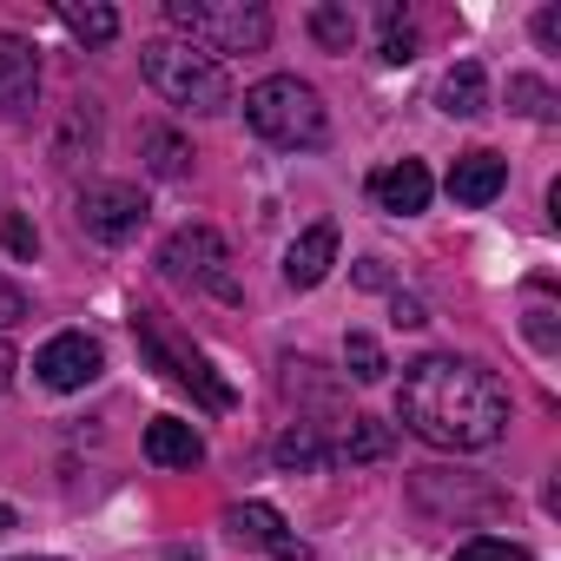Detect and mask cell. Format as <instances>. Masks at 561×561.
Masks as SVG:
<instances>
[{"label": "cell", "instance_id": "obj_34", "mask_svg": "<svg viewBox=\"0 0 561 561\" xmlns=\"http://www.w3.org/2000/svg\"><path fill=\"white\" fill-rule=\"evenodd\" d=\"M14 522H21V515H14V508H8V502H0V535H8V528H14Z\"/></svg>", "mask_w": 561, "mask_h": 561}, {"label": "cell", "instance_id": "obj_35", "mask_svg": "<svg viewBox=\"0 0 561 561\" xmlns=\"http://www.w3.org/2000/svg\"><path fill=\"white\" fill-rule=\"evenodd\" d=\"M21 561H67V554H21Z\"/></svg>", "mask_w": 561, "mask_h": 561}, {"label": "cell", "instance_id": "obj_22", "mask_svg": "<svg viewBox=\"0 0 561 561\" xmlns=\"http://www.w3.org/2000/svg\"><path fill=\"white\" fill-rule=\"evenodd\" d=\"M311 34H318V47L351 54V41H357V14L337 8V0H324V8H311Z\"/></svg>", "mask_w": 561, "mask_h": 561}, {"label": "cell", "instance_id": "obj_27", "mask_svg": "<svg viewBox=\"0 0 561 561\" xmlns=\"http://www.w3.org/2000/svg\"><path fill=\"white\" fill-rule=\"evenodd\" d=\"M0 244H8L14 257H41V231H34V218H8V225H0Z\"/></svg>", "mask_w": 561, "mask_h": 561}, {"label": "cell", "instance_id": "obj_5", "mask_svg": "<svg viewBox=\"0 0 561 561\" xmlns=\"http://www.w3.org/2000/svg\"><path fill=\"white\" fill-rule=\"evenodd\" d=\"M133 337H139V357H146L165 383L192 390V403H198V410H231V403H238V397H231V383L205 364V351H198V344H185L159 311H133Z\"/></svg>", "mask_w": 561, "mask_h": 561}, {"label": "cell", "instance_id": "obj_16", "mask_svg": "<svg viewBox=\"0 0 561 561\" xmlns=\"http://www.w3.org/2000/svg\"><path fill=\"white\" fill-rule=\"evenodd\" d=\"M146 456H152L159 469H198V462H205V436H198L192 423H179V416H159V423L146 430Z\"/></svg>", "mask_w": 561, "mask_h": 561}, {"label": "cell", "instance_id": "obj_14", "mask_svg": "<svg viewBox=\"0 0 561 561\" xmlns=\"http://www.w3.org/2000/svg\"><path fill=\"white\" fill-rule=\"evenodd\" d=\"M331 264H337V225H311V231L285 251V285H291V291H318L324 277H331Z\"/></svg>", "mask_w": 561, "mask_h": 561}, {"label": "cell", "instance_id": "obj_21", "mask_svg": "<svg viewBox=\"0 0 561 561\" xmlns=\"http://www.w3.org/2000/svg\"><path fill=\"white\" fill-rule=\"evenodd\" d=\"M139 159H146L152 179H185V172H192V146H185L179 133H165V126H152V133L139 139Z\"/></svg>", "mask_w": 561, "mask_h": 561}, {"label": "cell", "instance_id": "obj_33", "mask_svg": "<svg viewBox=\"0 0 561 561\" xmlns=\"http://www.w3.org/2000/svg\"><path fill=\"white\" fill-rule=\"evenodd\" d=\"M8 377H14V344L0 337V390H8Z\"/></svg>", "mask_w": 561, "mask_h": 561}, {"label": "cell", "instance_id": "obj_10", "mask_svg": "<svg viewBox=\"0 0 561 561\" xmlns=\"http://www.w3.org/2000/svg\"><path fill=\"white\" fill-rule=\"evenodd\" d=\"M416 502L443 508V515H489V508H502V495L489 482H469V476H449V469H416Z\"/></svg>", "mask_w": 561, "mask_h": 561}, {"label": "cell", "instance_id": "obj_13", "mask_svg": "<svg viewBox=\"0 0 561 561\" xmlns=\"http://www.w3.org/2000/svg\"><path fill=\"white\" fill-rule=\"evenodd\" d=\"M430 165L423 159H397V165H383V172H370V198L383 205V211H397V218H410V211H423L430 205Z\"/></svg>", "mask_w": 561, "mask_h": 561}, {"label": "cell", "instance_id": "obj_23", "mask_svg": "<svg viewBox=\"0 0 561 561\" xmlns=\"http://www.w3.org/2000/svg\"><path fill=\"white\" fill-rule=\"evenodd\" d=\"M344 370H351V383H383V344L377 337H364V331H351L344 337Z\"/></svg>", "mask_w": 561, "mask_h": 561}, {"label": "cell", "instance_id": "obj_15", "mask_svg": "<svg viewBox=\"0 0 561 561\" xmlns=\"http://www.w3.org/2000/svg\"><path fill=\"white\" fill-rule=\"evenodd\" d=\"M41 93V60L21 34H0V113H27Z\"/></svg>", "mask_w": 561, "mask_h": 561}, {"label": "cell", "instance_id": "obj_24", "mask_svg": "<svg viewBox=\"0 0 561 561\" xmlns=\"http://www.w3.org/2000/svg\"><path fill=\"white\" fill-rule=\"evenodd\" d=\"M508 113H522V119H548V113H554V93H548L541 80L515 73V80H508Z\"/></svg>", "mask_w": 561, "mask_h": 561}, {"label": "cell", "instance_id": "obj_7", "mask_svg": "<svg viewBox=\"0 0 561 561\" xmlns=\"http://www.w3.org/2000/svg\"><path fill=\"white\" fill-rule=\"evenodd\" d=\"M73 218H80L87 238H100V244H126V238H139V225H146V198H139V185L106 179V185H87V192H80Z\"/></svg>", "mask_w": 561, "mask_h": 561}, {"label": "cell", "instance_id": "obj_4", "mask_svg": "<svg viewBox=\"0 0 561 561\" xmlns=\"http://www.w3.org/2000/svg\"><path fill=\"white\" fill-rule=\"evenodd\" d=\"M172 34H185V47L198 54H257L271 41V14L251 0H165Z\"/></svg>", "mask_w": 561, "mask_h": 561}, {"label": "cell", "instance_id": "obj_9", "mask_svg": "<svg viewBox=\"0 0 561 561\" xmlns=\"http://www.w3.org/2000/svg\"><path fill=\"white\" fill-rule=\"evenodd\" d=\"M225 535H231L238 548H264V554H277V561H311V548L285 528V515H277L271 502H231V508H225Z\"/></svg>", "mask_w": 561, "mask_h": 561}, {"label": "cell", "instance_id": "obj_17", "mask_svg": "<svg viewBox=\"0 0 561 561\" xmlns=\"http://www.w3.org/2000/svg\"><path fill=\"white\" fill-rule=\"evenodd\" d=\"M271 462L291 469V476H311V469H331V436L318 423H291L285 436L271 443Z\"/></svg>", "mask_w": 561, "mask_h": 561}, {"label": "cell", "instance_id": "obj_29", "mask_svg": "<svg viewBox=\"0 0 561 561\" xmlns=\"http://www.w3.org/2000/svg\"><path fill=\"white\" fill-rule=\"evenodd\" d=\"M27 318V298H21V285H8V277H0V331L8 324H21Z\"/></svg>", "mask_w": 561, "mask_h": 561}, {"label": "cell", "instance_id": "obj_26", "mask_svg": "<svg viewBox=\"0 0 561 561\" xmlns=\"http://www.w3.org/2000/svg\"><path fill=\"white\" fill-rule=\"evenodd\" d=\"M449 561H528V548H522V541H502V535H476V541H462Z\"/></svg>", "mask_w": 561, "mask_h": 561}, {"label": "cell", "instance_id": "obj_30", "mask_svg": "<svg viewBox=\"0 0 561 561\" xmlns=\"http://www.w3.org/2000/svg\"><path fill=\"white\" fill-rule=\"evenodd\" d=\"M535 41H541V47H561V8H541V14H535Z\"/></svg>", "mask_w": 561, "mask_h": 561}, {"label": "cell", "instance_id": "obj_8", "mask_svg": "<svg viewBox=\"0 0 561 561\" xmlns=\"http://www.w3.org/2000/svg\"><path fill=\"white\" fill-rule=\"evenodd\" d=\"M100 370H106V351H100L87 331H60V337H47L41 357H34V377H41L47 390H87Z\"/></svg>", "mask_w": 561, "mask_h": 561}, {"label": "cell", "instance_id": "obj_32", "mask_svg": "<svg viewBox=\"0 0 561 561\" xmlns=\"http://www.w3.org/2000/svg\"><path fill=\"white\" fill-rule=\"evenodd\" d=\"M397 324H403V331H416V324H430V318H423V305H416V298H403V291H397Z\"/></svg>", "mask_w": 561, "mask_h": 561}, {"label": "cell", "instance_id": "obj_28", "mask_svg": "<svg viewBox=\"0 0 561 561\" xmlns=\"http://www.w3.org/2000/svg\"><path fill=\"white\" fill-rule=\"evenodd\" d=\"M528 337H535V351H554V344H561V331H554V311H548V305H535V311H528Z\"/></svg>", "mask_w": 561, "mask_h": 561}, {"label": "cell", "instance_id": "obj_11", "mask_svg": "<svg viewBox=\"0 0 561 561\" xmlns=\"http://www.w3.org/2000/svg\"><path fill=\"white\" fill-rule=\"evenodd\" d=\"M285 397L305 403V410H318V430H337V423H344V390H337V377H331L324 364H311V357H285Z\"/></svg>", "mask_w": 561, "mask_h": 561}, {"label": "cell", "instance_id": "obj_12", "mask_svg": "<svg viewBox=\"0 0 561 561\" xmlns=\"http://www.w3.org/2000/svg\"><path fill=\"white\" fill-rule=\"evenodd\" d=\"M502 185H508V159L489 152V146H476V152H462V159L449 165V198L469 205V211H482Z\"/></svg>", "mask_w": 561, "mask_h": 561}, {"label": "cell", "instance_id": "obj_19", "mask_svg": "<svg viewBox=\"0 0 561 561\" xmlns=\"http://www.w3.org/2000/svg\"><path fill=\"white\" fill-rule=\"evenodd\" d=\"M436 106H443L449 119H476V113L489 106V73H482L476 60L449 67V73H443V87H436Z\"/></svg>", "mask_w": 561, "mask_h": 561}, {"label": "cell", "instance_id": "obj_6", "mask_svg": "<svg viewBox=\"0 0 561 561\" xmlns=\"http://www.w3.org/2000/svg\"><path fill=\"white\" fill-rule=\"evenodd\" d=\"M159 271L172 285H192V291H211L225 305H238V277H231V251L211 225H179L165 244H159Z\"/></svg>", "mask_w": 561, "mask_h": 561}, {"label": "cell", "instance_id": "obj_31", "mask_svg": "<svg viewBox=\"0 0 561 561\" xmlns=\"http://www.w3.org/2000/svg\"><path fill=\"white\" fill-rule=\"evenodd\" d=\"M357 285H364V291H390V271H383V257H364V264H357Z\"/></svg>", "mask_w": 561, "mask_h": 561}, {"label": "cell", "instance_id": "obj_1", "mask_svg": "<svg viewBox=\"0 0 561 561\" xmlns=\"http://www.w3.org/2000/svg\"><path fill=\"white\" fill-rule=\"evenodd\" d=\"M397 416L436 449H489L508 430V390L462 357H423L403 370Z\"/></svg>", "mask_w": 561, "mask_h": 561}, {"label": "cell", "instance_id": "obj_20", "mask_svg": "<svg viewBox=\"0 0 561 561\" xmlns=\"http://www.w3.org/2000/svg\"><path fill=\"white\" fill-rule=\"evenodd\" d=\"M60 21H67V34H80L87 47L119 41V14H113V8H100V0H60Z\"/></svg>", "mask_w": 561, "mask_h": 561}, {"label": "cell", "instance_id": "obj_25", "mask_svg": "<svg viewBox=\"0 0 561 561\" xmlns=\"http://www.w3.org/2000/svg\"><path fill=\"white\" fill-rule=\"evenodd\" d=\"M383 60H390V67H403V60H416V34H410V21H403V8H383Z\"/></svg>", "mask_w": 561, "mask_h": 561}, {"label": "cell", "instance_id": "obj_3", "mask_svg": "<svg viewBox=\"0 0 561 561\" xmlns=\"http://www.w3.org/2000/svg\"><path fill=\"white\" fill-rule=\"evenodd\" d=\"M139 67H146V80H152V93L172 100V106H185V113H225V106H231V73H225V60H211V54H198V47H185V41H146V47H139Z\"/></svg>", "mask_w": 561, "mask_h": 561}, {"label": "cell", "instance_id": "obj_2", "mask_svg": "<svg viewBox=\"0 0 561 561\" xmlns=\"http://www.w3.org/2000/svg\"><path fill=\"white\" fill-rule=\"evenodd\" d=\"M244 126L271 146H285V152H311L331 139V119H324V100L318 87H305L298 73H271L244 93Z\"/></svg>", "mask_w": 561, "mask_h": 561}, {"label": "cell", "instance_id": "obj_18", "mask_svg": "<svg viewBox=\"0 0 561 561\" xmlns=\"http://www.w3.org/2000/svg\"><path fill=\"white\" fill-rule=\"evenodd\" d=\"M390 423H377V416H344L337 423V443H331V462H383L390 456Z\"/></svg>", "mask_w": 561, "mask_h": 561}]
</instances>
